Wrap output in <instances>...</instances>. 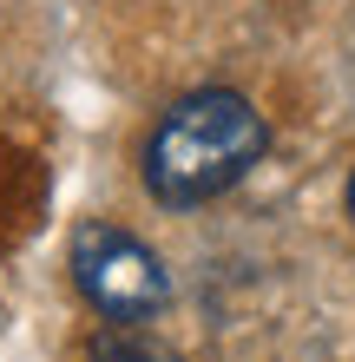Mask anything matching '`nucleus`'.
Here are the masks:
<instances>
[{"label": "nucleus", "mask_w": 355, "mask_h": 362, "mask_svg": "<svg viewBox=\"0 0 355 362\" xmlns=\"http://www.w3.org/2000/svg\"><path fill=\"white\" fill-rule=\"evenodd\" d=\"M263 152H270V125L243 93H231V86L191 93L145 139V191L172 211H191V204L243 185Z\"/></svg>", "instance_id": "1"}, {"label": "nucleus", "mask_w": 355, "mask_h": 362, "mask_svg": "<svg viewBox=\"0 0 355 362\" xmlns=\"http://www.w3.org/2000/svg\"><path fill=\"white\" fill-rule=\"evenodd\" d=\"M86 362H178V356L158 343H138V336H106V343H92Z\"/></svg>", "instance_id": "3"}, {"label": "nucleus", "mask_w": 355, "mask_h": 362, "mask_svg": "<svg viewBox=\"0 0 355 362\" xmlns=\"http://www.w3.org/2000/svg\"><path fill=\"white\" fill-rule=\"evenodd\" d=\"M349 218H355V172H349Z\"/></svg>", "instance_id": "4"}, {"label": "nucleus", "mask_w": 355, "mask_h": 362, "mask_svg": "<svg viewBox=\"0 0 355 362\" xmlns=\"http://www.w3.org/2000/svg\"><path fill=\"white\" fill-rule=\"evenodd\" d=\"M66 270H73L79 296H86L106 323H145V316H158L164 303H172V276H164V264L132 238V230L99 224V218L73 230Z\"/></svg>", "instance_id": "2"}]
</instances>
